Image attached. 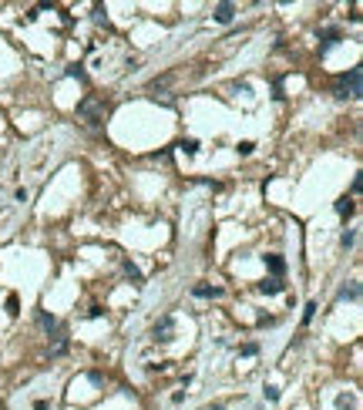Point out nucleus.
I'll use <instances>...</instances> for the list:
<instances>
[{
  "label": "nucleus",
  "instance_id": "1",
  "mask_svg": "<svg viewBox=\"0 0 363 410\" xmlns=\"http://www.w3.org/2000/svg\"><path fill=\"white\" fill-rule=\"evenodd\" d=\"M333 94L343 98V101H347V98H360L363 94V67H350L347 74H340Z\"/></svg>",
  "mask_w": 363,
  "mask_h": 410
},
{
  "label": "nucleus",
  "instance_id": "2",
  "mask_svg": "<svg viewBox=\"0 0 363 410\" xmlns=\"http://www.w3.org/2000/svg\"><path fill=\"white\" fill-rule=\"evenodd\" d=\"M78 118L88 121V125H101V121L108 118V105L101 101V98H94V94H84L78 101Z\"/></svg>",
  "mask_w": 363,
  "mask_h": 410
},
{
  "label": "nucleus",
  "instance_id": "3",
  "mask_svg": "<svg viewBox=\"0 0 363 410\" xmlns=\"http://www.w3.org/2000/svg\"><path fill=\"white\" fill-rule=\"evenodd\" d=\"M172 330H175V320H172V316H161L152 326V336L155 340H172Z\"/></svg>",
  "mask_w": 363,
  "mask_h": 410
},
{
  "label": "nucleus",
  "instance_id": "4",
  "mask_svg": "<svg viewBox=\"0 0 363 410\" xmlns=\"http://www.w3.org/2000/svg\"><path fill=\"white\" fill-rule=\"evenodd\" d=\"M212 17H215L219 24H232V17H235V4H215V7H212Z\"/></svg>",
  "mask_w": 363,
  "mask_h": 410
},
{
  "label": "nucleus",
  "instance_id": "5",
  "mask_svg": "<svg viewBox=\"0 0 363 410\" xmlns=\"http://www.w3.org/2000/svg\"><path fill=\"white\" fill-rule=\"evenodd\" d=\"M282 290H286V282L276 279V276H269V279L259 282V293H266V296H276V293H282Z\"/></svg>",
  "mask_w": 363,
  "mask_h": 410
},
{
  "label": "nucleus",
  "instance_id": "6",
  "mask_svg": "<svg viewBox=\"0 0 363 410\" xmlns=\"http://www.w3.org/2000/svg\"><path fill=\"white\" fill-rule=\"evenodd\" d=\"M262 262H266V269H269V273L276 276V279H279V276H282V269H286V262H282V256H276V252H269V256H262Z\"/></svg>",
  "mask_w": 363,
  "mask_h": 410
},
{
  "label": "nucleus",
  "instance_id": "7",
  "mask_svg": "<svg viewBox=\"0 0 363 410\" xmlns=\"http://www.w3.org/2000/svg\"><path fill=\"white\" fill-rule=\"evenodd\" d=\"M340 299H350V303H356V299H360V282H356V279H350L347 286L340 290Z\"/></svg>",
  "mask_w": 363,
  "mask_h": 410
},
{
  "label": "nucleus",
  "instance_id": "8",
  "mask_svg": "<svg viewBox=\"0 0 363 410\" xmlns=\"http://www.w3.org/2000/svg\"><path fill=\"white\" fill-rule=\"evenodd\" d=\"M353 209H356V205H353V199H350V195H343V199H336V212H340L343 219H350V215H353Z\"/></svg>",
  "mask_w": 363,
  "mask_h": 410
},
{
  "label": "nucleus",
  "instance_id": "9",
  "mask_svg": "<svg viewBox=\"0 0 363 410\" xmlns=\"http://www.w3.org/2000/svg\"><path fill=\"white\" fill-rule=\"evenodd\" d=\"M37 323H40V326H44L47 333H57V330H61V323H57L51 313H37Z\"/></svg>",
  "mask_w": 363,
  "mask_h": 410
},
{
  "label": "nucleus",
  "instance_id": "10",
  "mask_svg": "<svg viewBox=\"0 0 363 410\" xmlns=\"http://www.w3.org/2000/svg\"><path fill=\"white\" fill-rule=\"evenodd\" d=\"M195 296H202V299H219L222 296V290H219V286H195Z\"/></svg>",
  "mask_w": 363,
  "mask_h": 410
},
{
  "label": "nucleus",
  "instance_id": "11",
  "mask_svg": "<svg viewBox=\"0 0 363 410\" xmlns=\"http://www.w3.org/2000/svg\"><path fill=\"white\" fill-rule=\"evenodd\" d=\"M336 40H340V31H326V34H323V44H320V54H326Z\"/></svg>",
  "mask_w": 363,
  "mask_h": 410
},
{
  "label": "nucleus",
  "instance_id": "12",
  "mask_svg": "<svg viewBox=\"0 0 363 410\" xmlns=\"http://www.w3.org/2000/svg\"><path fill=\"white\" fill-rule=\"evenodd\" d=\"M353 242H356V229H343V232H340V246H343V249H350Z\"/></svg>",
  "mask_w": 363,
  "mask_h": 410
},
{
  "label": "nucleus",
  "instance_id": "13",
  "mask_svg": "<svg viewBox=\"0 0 363 410\" xmlns=\"http://www.w3.org/2000/svg\"><path fill=\"white\" fill-rule=\"evenodd\" d=\"M125 276H128L135 286H141V273H138V266H135V262H125Z\"/></svg>",
  "mask_w": 363,
  "mask_h": 410
},
{
  "label": "nucleus",
  "instance_id": "14",
  "mask_svg": "<svg viewBox=\"0 0 363 410\" xmlns=\"http://www.w3.org/2000/svg\"><path fill=\"white\" fill-rule=\"evenodd\" d=\"M316 309H320V303H316V299H309V303H306V309H303V323H313Z\"/></svg>",
  "mask_w": 363,
  "mask_h": 410
},
{
  "label": "nucleus",
  "instance_id": "15",
  "mask_svg": "<svg viewBox=\"0 0 363 410\" xmlns=\"http://www.w3.org/2000/svg\"><path fill=\"white\" fill-rule=\"evenodd\" d=\"M64 74H67V78H78V81H84V71H81V64H67V67H64Z\"/></svg>",
  "mask_w": 363,
  "mask_h": 410
},
{
  "label": "nucleus",
  "instance_id": "16",
  "mask_svg": "<svg viewBox=\"0 0 363 410\" xmlns=\"http://www.w3.org/2000/svg\"><path fill=\"white\" fill-rule=\"evenodd\" d=\"M336 407H340V410H353V394H343V397L336 400Z\"/></svg>",
  "mask_w": 363,
  "mask_h": 410
},
{
  "label": "nucleus",
  "instance_id": "17",
  "mask_svg": "<svg viewBox=\"0 0 363 410\" xmlns=\"http://www.w3.org/2000/svg\"><path fill=\"white\" fill-rule=\"evenodd\" d=\"M94 20L108 27V14H105V7H101V4H94Z\"/></svg>",
  "mask_w": 363,
  "mask_h": 410
},
{
  "label": "nucleus",
  "instance_id": "18",
  "mask_svg": "<svg viewBox=\"0 0 363 410\" xmlns=\"http://www.w3.org/2000/svg\"><path fill=\"white\" fill-rule=\"evenodd\" d=\"M178 148H185L188 155H195V152H199V141H195V138H185V141H182Z\"/></svg>",
  "mask_w": 363,
  "mask_h": 410
},
{
  "label": "nucleus",
  "instance_id": "19",
  "mask_svg": "<svg viewBox=\"0 0 363 410\" xmlns=\"http://www.w3.org/2000/svg\"><path fill=\"white\" fill-rule=\"evenodd\" d=\"M7 313H10V316L20 313V303H17V296H7Z\"/></svg>",
  "mask_w": 363,
  "mask_h": 410
},
{
  "label": "nucleus",
  "instance_id": "20",
  "mask_svg": "<svg viewBox=\"0 0 363 410\" xmlns=\"http://www.w3.org/2000/svg\"><path fill=\"white\" fill-rule=\"evenodd\" d=\"M168 81H172L168 74H165V78H155V81H152V91H161V88H168Z\"/></svg>",
  "mask_w": 363,
  "mask_h": 410
},
{
  "label": "nucleus",
  "instance_id": "21",
  "mask_svg": "<svg viewBox=\"0 0 363 410\" xmlns=\"http://www.w3.org/2000/svg\"><path fill=\"white\" fill-rule=\"evenodd\" d=\"M239 353H242V356H256V353H259V346H256V343H246Z\"/></svg>",
  "mask_w": 363,
  "mask_h": 410
},
{
  "label": "nucleus",
  "instance_id": "22",
  "mask_svg": "<svg viewBox=\"0 0 363 410\" xmlns=\"http://www.w3.org/2000/svg\"><path fill=\"white\" fill-rule=\"evenodd\" d=\"M252 148H256V145H252V141H239V155H249Z\"/></svg>",
  "mask_w": 363,
  "mask_h": 410
},
{
  "label": "nucleus",
  "instance_id": "23",
  "mask_svg": "<svg viewBox=\"0 0 363 410\" xmlns=\"http://www.w3.org/2000/svg\"><path fill=\"white\" fill-rule=\"evenodd\" d=\"M259 326H276V316H259Z\"/></svg>",
  "mask_w": 363,
  "mask_h": 410
},
{
  "label": "nucleus",
  "instance_id": "24",
  "mask_svg": "<svg viewBox=\"0 0 363 410\" xmlns=\"http://www.w3.org/2000/svg\"><path fill=\"white\" fill-rule=\"evenodd\" d=\"M88 377H91V383H98V387H101V383H105V377H101V373H98V370H91V373H88Z\"/></svg>",
  "mask_w": 363,
  "mask_h": 410
},
{
  "label": "nucleus",
  "instance_id": "25",
  "mask_svg": "<svg viewBox=\"0 0 363 410\" xmlns=\"http://www.w3.org/2000/svg\"><path fill=\"white\" fill-rule=\"evenodd\" d=\"M266 400H279V390H276V387H266Z\"/></svg>",
  "mask_w": 363,
  "mask_h": 410
}]
</instances>
